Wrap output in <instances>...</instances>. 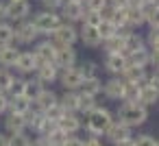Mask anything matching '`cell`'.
Segmentation results:
<instances>
[{
	"mask_svg": "<svg viewBox=\"0 0 159 146\" xmlns=\"http://www.w3.org/2000/svg\"><path fill=\"white\" fill-rule=\"evenodd\" d=\"M20 55V48L9 44V46H0V66L2 68H13L16 59Z\"/></svg>",
	"mask_w": 159,
	"mask_h": 146,
	"instance_id": "7402d4cb",
	"label": "cell"
},
{
	"mask_svg": "<svg viewBox=\"0 0 159 146\" xmlns=\"http://www.w3.org/2000/svg\"><path fill=\"white\" fill-rule=\"evenodd\" d=\"M107 5V0H83V7L87 11H100Z\"/></svg>",
	"mask_w": 159,
	"mask_h": 146,
	"instance_id": "ee69618b",
	"label": "cell"
},
{
	"mask_svg": "<svg viewBox=\"0 0 159 146\" xmlns=\"http://www.w3.org/2000/svg\"><path fill=\"white\" fill-rule=\"evenodd\" d=\"M57 50H55V66L57 70H66V68H74L76 66V50L74 46H59L55 44Z\"/></svg>",
	"mask_w": 159,
	"mask_h": 146,
	"instance_id": "ba28073f",
	"label": "cell"
},
{
	"mask_svg": "<svg viewBox=\"0 0 159 146\" xmlns=\"http://www.w3.org/2000/svg\"><path fill=\"white\" fill-rule=\"evenodd\" d=\"M102 66L111 76H122V72L126 68V55L124 52H105Z\"/></svg>",
	"mask_w": 159,
	"mask_h": 146,
	"instance_id": "9c48e42d",
	"label": "cell"
},
{
	"mask_svg": "<svg viewBox=\"0 0 159 146\" xmlns=\"http://www.w3.org/2000/svg\"><path fill=\"white\" fill-rule=\"evenodd\" d=\"M57 126H59L61 131H66L68 135H76L79 129L83 126V122H81V118H79L76 113H68V111H66V113L61 116V120L57 122Z\"/></svg>",
	"mask_w": 159,
	"mask_h": 146,
	"instance_id": "e0dca14e",
	"label": "cell"
},
{
	"mask_svg": "<svg viewBox=\"0 0 159 146\" xmlns=\"http://www.w3.org/2000/svg\"><path fill=\"white\" fill-rule=\"evenodd\" d=\"M13 79H16V76L11 74L9 68H0V92H7Z\"/></svg>",
	"mask_w": 159,
	"mask_h": 146,
	"instance_id": "60d3db41",
	"label": "cell"
},
{
	"mask_svg": "<svg viewBox=\"0 0 159 146\" xmlns=\"http://www.w3.org/2000/svg\"><path fill=\"white\" fill-rule=\"evenodd\" d=\"M148 50H159V29H148V35L144 39Z\"/></svg>",
	"mask_w": 159,
	"mask_h": 146,
	"instance_id": "8d00e7d4",
	"label": "cell"
},
{
	"mask_svg": "<svg viewBox=\"0 0 159 146\" xmlns=\"http://www.w3.org/2000/svg\"><path fill=\"white\" fill-rule=\"evenodd\" d=\"M72 2H83V0H72Z\"/></svg>",
	"mask_w": 159,
	"mask_h": 146,
	"instance_id": "db71d44e",
	"label": "cell"
},
{
	"mask_svg": "<svg viewBox=\"0 0 159 146\" xmlns=\"http://www.w3.org/2000/svg\"><path fill=\"white\" fill-rule=\"evenodd\" d=\"M96 31H98V35H100V39H102V42L118 33V29H116V24H113L111 20H100V24L96 26Z\"/></svg>",
	"mask_w": 159,
	"mask_h": 146,
	"instance_id": "4dcf8cb0",
	"label": "cell"
},
{
	"mask_svg": "<svg viewBox=\"0 0 159 146\" xmlns=\"http://www.w3.org/2000/svg\"><path fill=\"white\" fill-rule=\"evenodd\" d=\"M0 146H9V133H0Z\"/></svg>",
	"mask_w": 159,
	"mask_h": 146,
	"instance_id": "f5cc1de1",
	"label": "cell"
},
{
	"mask_svg": "<svg viewBox=\"0 0 159 146\" xmlns=\"http://www.w3.org/2000/svg\"><path fill=\"white\" fill-rule=\"evenodd\" d=\"M55 50H57V46H55L52 39H44V42L35 44L33 55L37 59V66H42V63H55Z\"/></svg>",
	"mask_w": 159,
	"mask_h": 146,
	"instance_id": "30bf717a",
	"label": "cell"
},
{
	"mask_svg": "<svg viewBox=\"0 0 159 146\" xmlns=\"http://www.w3.org/2000/svg\"><path fill=\"white\" fill-rule=\"evenodd\" d=\"M66 137H68V133H66V131H61L59 126H55V129L46 135V139L50 142V146H61V144L66 142Z\"/></svg>",
	"mask_w": 159,
	"mask_h": 146,
	"instance_id": "d590c367",
	"label": "cell"
},
{
	"mask_svg": "<svg viewBox=\"0 0 159 146\" xmlns=\"http://www.w3.org/2000/svg\"><path fill=\"white\" fill-rule=\"evenodd\" d=\"M124 39H126V35H122V33L111 35L109 39H105V42H102L105 52H124Z\"/></svg>",
	"mask_w": 159,
	"mask_h": 146,
	"instance_id": "484cf974",
	"label": "cell"
},
{
	"mask_svg": "<svg viewBox=\"0 0 159 146\" xmlns=\"http://www.w3.org/2000/svg\"><path fill=\"white\" fill-rule=\"evenodd\" d=\"M13 37H16V29L11 22H0V46H9L13 44Z\"/></svg>",
	"mask_w": 159,
	"mask_h": 146,
	"instance_id": "f546056e",
	"label": "cell"
},
{
	"mask_svg": "<svg viewBox=\"0 0 159 146\" xmlns=\"http://www.w3.org/2000/svg\"><path fill=\"white\" fill-rule=\"evenodd\" d=\"M139 9H142L144 24H148V29H159V24H157V16H159V7H157V2H144Z\"/></svg>",
	"mask_w": 159,
	"mask_h": 146,
	"instance_id": "d6986e66",
	"label": "cell"
},
{
	"mask_svg": "<svg viewBox=\"0 0 159 146\" xmlns=\"http://www.w3.org/2000/svg\"><path fill=\"white\" fill-rule=\"evenodd\" d=\"M13 68H16L20 74H33V72L37 70V59H35L33 50H20V55H18Z\"/></svg>",
	"mask_w": 159,
	"mask_h": 146,
	"instance_id": "4fadbf2b",
	"label": "cell"
},
{
	"mask_svg": "<svg viewBox=\"0 0 159 146\" xmlns=\"http://www.w3.org/2000/svg\"><path fill=\"white\" fill-rule=\"evenodd\" d=\"M105 137L109 139V142H120V139H126V137H133L131 135V126H126V124H122L120 120H113L109 126H107V131H105Z\"/></svg>",
	"mask_w": 159,
	"mask_h": 146,
	"instance_id": "5bb4252c",
	"label": "cell"
},
{
	"mask_svg": "<svg viewBox=\"0 0 159 146\" xmlns=\"http://www.w3.org/2000/svg\"><path fill=\"white\" fill-rule=\"evenodd\" d=\"M44 89V85L37 81V79H31V81H26L24 83V96L29 98V100H35L37 98V94Z\"/></svg>",
	"mask_w": 159,
	"mask_h": 146,
	"instance_id": "1f68e13d",
	"label": "cell"
},
{
	"mask_svg": "<svg viewBox=\"0 0 159 146\" xmlns=\"http://www.w3.org/2000/svg\"><path fill=\"white\" fill-rule=\"evenodd\" d=\"M118 120L131 129L135 126H142L146 120H148V109L142 107L139 103H122L118 107Z\"/></svg>",
	"mask_w": 159,
	"mask_h": 146,
	"instance_id": "6da1fadb",
	"label": "cell"
},
{
	"mask_svg": "<svg viewBox=\"0 0 159 146\" xmlns=\"http://www.w3.org/2000/svg\"><path fill=\"white\" fill-rule=\"evenodd\" d=\"M133 144H135V146H159L157 137H152L150 133H142V135L133 137Z\"/></svg>",
	"mask_w": 159,
	"mask_h": 146,
	"instance_id": "ab89813d",
	"label": "cell"
},
{
	"mask_svg": "<svg viewBox=\"0 0 159 146\" xmlns=\"http://www.w3.org/2000/svg\"><path fill=\"white\" fill-rule=\"evenodd\" d=\"M52 42L59 46H74L79 42V29L70 22H61L55 31H52Z\"/></svg>",
	"mask_w": 159,
	"mask_h": 146,
	"instance_id": "277c9868",
	"label": "cell"
},
{
	"mask_svg": "<svg viewBox=\"0 0 159 146\" xmlns=\"http://www.w3.org/2000/svg\"><path fill=\"white\" fill-rule=\"evenodd\" d=\"M29 16H31L29 0H9L7 2V13H5L7 22H22V20H29Z\"/></svg>",
	"mask_w": 159,
	"mask_h": 146,
	"instance_id": "5b68a950",
	"label": "cell"
},
{
	"mask_svg": "<svg viewBox=\"0 0 159 146\" xmlns=\"http://www.w3.org/2000/svg\"><path fill=\"white\" fill-rule=\"evenodd\" d=\"M0 22H2V20H0Z\"/></svg>",
	"mask_w": 159,
	"mask_h": 146,
	"instance_id": "11a10c76",
	"label": "cell"
},
{
	"mask_svg": "<svg viewBox=\"0 0 159 146\" xmlns=\"http://www.w3.org/2000/svg\"><path fill=\"white\" fill-rule=\"evenodd\" d=\"M13 29H16V37H13V42L20 44V46L35 44L37 37H39V33H37V29L33 26L31 20H22V22H18V26H13Z\"/></svg>",
	"mask_w": 159,
	"mask_h": 146,
	"instance_id": "8992f818",
	"label": "cell"
},
{
	"mask_svg": "<svg viewBox=\"0 0 159 146\" xmlns=\"http://www.w3.org/2000/svg\"><path fill=\"white\" fill-rule=\"evenodd\" d=\"M57 100H59V96H57V94H55L52 89L44 87V89H42V92L37 94V98L33 100V105H35V107H37L39 111H46V109H48V107H52V105H55Z\"/></svg>",
	"mask_w": 159,
	"mask_h": 146,
	"instance_id": "ffe728a7",
	"label": "cell"
},
{
	"mask_svg": "<svg viewBox=\"0 0 159 146\" xmlns=\"http://www.w3.org/2000/svg\"><path fill=\"white\" fill-rule=\"evenodd\" d=\"M24 83H26V79H13L7 94L9 96H24Z\"/></svg>",
	"mask_w": 159,
	"mask_h": 146,
	"instance_id": "f35d334b",
	"label": "cell"
},
{
	"mask_svg": "<svg viewBox=\"0 0 159 146\" xmlns=\"http://www.w3.org/2000/svg\"><path fill=\"white\" fill-rule=\"evenodd\" d=\"M7 2H9V0H0V20H5V13H7Z\"/></svg>",
	"mask_w": 159,
	"mask_h": 146,
	"instance_id": "816d5d0a",
	"label": "cell"
},
{
	"mask_svg": "<svg viewBox=\"0 0 159 146\" xmlns=\"http://www.w3.org/2000/svg\"><path fill=\"white\" fill-rule=\"evenodd\" d=\"M31 22H33V26L37 29V33H39V35L50 37V35H52V31H55L63 20H61L59 11H48V9H44V11L35 13Z\"/></svg>",
	"mask_w": 159,
	"mask_h": 146,
	"instance_id": "3957f363",
	"label": "cell"
},
{
	"mask_svg": "<svg viewBox=\"0 0 159 146\" xmlns=\"http://www.w3.org/2000/svg\"><path fill=\"white\" fill-rule=\"evenodd\" d=\"M61 146H83V139L81 137H74V135H68Z\"/></svg>",
	"mask_w": 159,
	"mask_h": 146,
	"instance_id": "c3c4849f",
	"label": "cell"
},
{
	"mask_svg": "<svg viewBox=\"0 0 159 146\" xmlns=\"http://www.w3.org/2000/svg\"><path fill=\"white\" fill-rule=\"evenodd\" d=\"M63 113H66V109H63V107L59 105V100H57V103H55L52 107H48V109L44 111V116H46L48 120H52V122H59Z\"/></svg>",
	"mask_w": 159,
	"mask_h": 146,
	"instance_id": "74e56055",
	"label": "cell"
},
{
	"mask_svg": "<svg viewBox=\"0 0 159 146\" xmlns=\"http://www.w3.org/2000/svg\"><path fill=\"white\" fill-rule=\"evenodd\" d=\"M7 109H9V94L0 92V113H7Z\"/></svg>",
	"mask_w": 159,
	"mask_h": 146,
	"instance_id": "bcb514c9",
	"label": "cell"
},
{
	"mask_svg": "<svg viewBox=\"0 0 159 146\" xmlns=\"http://www.w3.org/2000/svg\"><path fill=\"white\" fill-rule=\"evenodd\" d=\"M31 146H50V142H48L46 137H42V135H39L37 139H33V142H31Z\"/></svg>",
	"mask_w": 159,
	"mask_h": 146,
	"instance_id": "681fc988",
	"label": "cell"
},
{
	"mask_svg": "<svg viewBox=\"0 0 159 146\" xmlns=\"http://www.w3.org/2000/svg\"><path fill=\"white\" fill-rule=\"evenodd\" d=\"M59 105L68 113H79V89H66L63 96H59Z\"/></svg>",
	"mask_w": 159,
	"mask_h": 146,
	"instance_id": "44dd1931",
	"label": "cell"
},
{
	"mask_svg": "<svg viewBox=\"0 0 159 146\" xmlns=\"http://www.w3.org/2000/svg\"><path fill=\"white\" fill-rule=\"evenodd\" d=\"M79 42H83V44L89 46V48H98V46L102 44V39H100L96 26H89V24H83V26L79 29Z\"/></svg>",
	"mask_w": 159,
	"mask_h": 146,
	"instance_id": "2e32d148",
	"label": "cell"
},
{
	"mask_svg": "<svg viewBox=\"0 0 159 146\" xmlns=\"http://www.w3.org/2000/svg\"><path fill=\"white\" fill-rule=\"evenodd\" d=\"M157 100H159V87H150V85H144L142 89H139V105L142 107H152V105H157Z\"/></svg>",
	"mask_w": 159,
	"mask_h": 146,
	"instance_id": "d4e9b609",
	"label": "cell"
},
{
	"mask_svg": "<svg viewBox=\"0 0 159 146\" xmlns=\"http://www.w3.org/2000/svg\"><path fill=\"white\" fill-rule=\"evenodd\" d=\"M57 76H59V70H57L55 63H42V66H37V70H35V79H37L44 87L50 85V83H55Z\"/></svg>",
	"mask_w": 159,
	"mask_h": 146,
	"instance_id": "9a60e30c",
	"label": "cell"
},
{
	"mask_svg": "<svg viewBox=\"0 0 159 146\" xmlns=\"http://www.w3.org/2000/svg\"><path fill=\"white\" fill-rule=\"evenodd\" d=\"M57 81L63 85V89H79L81 87V83H83V76H81V72H79V68L74 66V68H66V70H59V76H57Z\"/></svg>",
	"mask_w": 159,
	"mask_h": 146,
	"instance_id": "8fae6325",
	"label": "cell"
},
{
	"mask_svg": "<svg viewBox=\"0 0 159 146\" xmlns=\"http://www.w3.org/2000/svg\"><path fill=\"white\" fill-rule=\"evenodd\" d=\"M94 107H96V98L79 92V113H85V116H87Z\"/></svg>",
	"mask_w": 159,
	"mask_h": 146,
	"instance_id": "836d02e7",
	"label": "cell"
},
{
	"mask_svg": "<svg viewBox=\"0 0 159 146\" xmlns=\"http://www.w3.org/2000/svg\"><path fill=\"white\" fill-rule=\"evenodd\" d=\"M79 92H81V94H87V96H94V98H96L98 94H102V81H100V76L83 79V83H81Z\"/></svg>",
	"mask_w": 159,
	"mask_h": 146,
	"instance_id": "cb8c5ba5",
	"label": "cell"
},
{
	"mask_svg": "<svg viewBox=\"0 0 159 146\" xmlns=\"http://www.w3.org/2000/svg\"><path fill=\"white\" fill-rule=\"evenodd\" d=\"M102 20V16L98 11H87L85 9V16H83V24H89V26H98Z\"/></svg>",
	"mask_w": 159,
	"mask_h": 146,
	"instance_id": "7bdbcfd3",
	"label": "cell"
},
{
	"mask_svg": "<svg viewBox=\"0 0 159 146\" xmlns=\"http://www.w3.org/2000/svg\"><path fill=\"white\" fill-rule=\"evenodd\" d=\"M39 2H42L48 11H59V7L63 5V0H39Z\"/></svg>",
	"mask_w": 159,
	"mask_h": 146,
	"instance_id": "f6af8a7d",
	"label": "cell"
},
{
	"mask_svg": "<svg viewBox=\"0 0 159 146\" xmlns=\"http://www.w3.org/2000/svg\"><path fill=\"white\" fill-rule=\"evenodd\" d=\"M142 24H144L142 9H139V7H126V26H129L131 31H137Z\"/></svg>",
	"mask_w": 159,
	"mask_h": 146,
	"instance_id": "83f0119b",
	"label": "cell"
},
{
	"mask_svg": "<svg viewBox=\"0 0 159 146\" xmlns=\"http://www.w3.org/2000/svg\"><path fill=\"white\" fill-rule=\"evenodd\" d=\"M113 122V116H111V111L109 109H105V107H94L89 113H87V131H89V135H105V131H107V126Z\"/></svg>",
	"mask_w": 159,
	"mask_h": 146,
	"instance_id": "7a4b0ae2",
	"label": "cell"
},
{
	"mask_svg": "<svg viewBox=\"0 0 159 146\" xmlns=\"http://www.w3.org/2000/svg\"><path fill=\"white\" fill-rule=\"evenodd\" d=\"M113 146H135V144H133V137H126V139H120V142H116Z\"/></svg>",
	"mask_w": 159,
	"mask_h": 146,
	"instance_id": "f907efd6",
	"label": "cell"
},
{
	"mask_svg": "<svg viewBox=\"0 0 159 146\" xmlns=\"http://www.w3.org/2000/svg\"><path fill=\"white\" fill-rule=\"evenodd\" d=\"M5 129L9 135H16V133H24L26 131V118L22 113H9L7 120H5Z\"/></svg>",
	"mask_w": 159,
	"mask_h": 146,
	"instance_id": "ac0fdd59",
	"label": "cell"
},
{
	"mask_svg": "<svg viewBox=\"0 0 159 146\" xmlns=\"http://www.w3.org/2000/svg\"><path fill=\"white\" fill-rule=\"evenodd\" d=\"M83 146H102V142H100L98 135H89V137L83 139Z\"/></svg>",
	"mask_w": 159,
	"mask_h": 146,
	"instance_id": "7dc6e473",
	"label": "cell"
},
{
	"mask_svg": "<svg viewBox=\"0 0 159 146\" xmlns=\"http://www.w3.org/2000/svg\"><path fill=\"white\" fill-rule=\"evenodd\" d=\"M124 87H126V81H124L122 76H111L109 81L102 83V94H105L109 100H122Z\"/></svg>",
	"mask_w": 159,
	"mask_h": 146,
	"instance_id": "7c38bea8",
	"label": "cell"
},
{
	"mask_svg": "<svg viewBox=\"0 0 159 146\" xmlns=\"http://www.w3.org/2000/svg\"><path fill=\"white\" fill-rule=\"evenodd\" d=\"M59 16L63 22H83V16H85V7L83 2H72V0H63V5L59 7Z\"/></svg>",
	"mask_w": 159,
	"mask_h": 146,
	"instance_id": "52a82bcc",
	"label": "cell"
},
{
	"mask_svg": "<svg viewBox=\"0 0 159 146\" xmlns=\"http://www.w3.org/2000/svg\"><path fill=\"white\" fill-rule=\"evenodd\" d=\"M126 63L129 66H137V68H148V48H139L126 55Z\"/></svg>",
	"mask_w": 159,
	"mask_h": 146,
	"instance_id": "4316f807",
	"label": "cell"
},
{
	"mask_svg": "<svg viewBox=\"0 0 159 146\" xmlns=\"http://www.w3.org/2000/svg\"><path fill=\"white\" fill-rule=\"evenodd\" d=\"M9 146H31V137H29L26 133L9 135Z\"/></svg>",
	"mask_w": 159,
	"mask_h": 146,
	"instance_id": "b9f144b4",
	"label": "cell"
},
{
	"mask_svg": "<svg viewBox=\"0 0 159 146\" xmlns=\"http://www.w3.org/2000/svg\"><path fill=\"white\" fill-rule=\"evenodd\" d=\"M31 105H33V100H29L26 96H9V109H7V113H26L29 109H31Z\"/></svg>",
	"mask_w": 159,
	"mask_h": 146,
	"instance_id": "603a6c76",
	"label": "cell"
},
{
	"mask_svg": "<svg viewBox=\"0 0 159 146\" xmlns=\"http://www.w3.org/2000/svg\"><path fill=\"white\" fill-rule=\"evenodd\" d=\"M122 100H124V103H139V87H137L135 83H126Z\"/></svg>",
	"mask_w": 159,
	"mask_h": 146,
	"instance_id": "e575fe53",
	"label": "cell"
},
{
	"mask_svg": "<svg viewBox=\"0 0 159 146\" xmlns=\"http://www.w3.org/2000/svg\"><path fill=\"white\" fill-rule=\"evenodd\" d=\"M79 72H81L83 79H94V76H98V63L87 59V61H83L79 66Z\"/></svg>",
	"mask_w": 159,
	"mask_h": 146,
	"instance_id": "d6a6232c",
	"label": "cell"
},
{
	"mask_svg": "<svg viewBox=\"0 0 159 146\" xmlns=\"http://www.w3.org/2000/svg\"><path fill=\"white\" fill-rule=\"evenodd\" d=\"M139 48H146L144 37H142V35H137L135 31H133V33H129V35H126V39H124V55H129V52H133V50H139Z\"/></svg>",
	"mask_w": 159,
	"mask_h": 146,
	"instance_id": "f1b7e54d",
	"label": "cell"
}]
</instances>
